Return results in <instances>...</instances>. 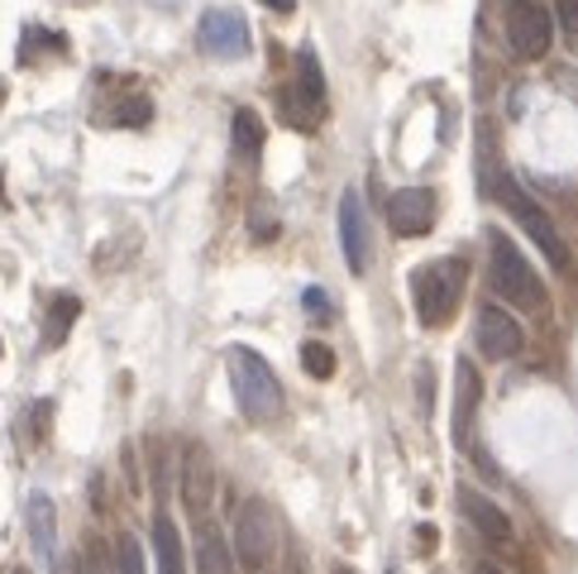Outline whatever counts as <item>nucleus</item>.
Wrapping results in <instances>:
<instances>
[{
  "label": "nucleus",
  "mask_w": 578,
  "mask_h": 574,
  "mask_svg": "<svg viewBox=\"0 0 578 574\" xmlns=\"http://www.w3.org/2000/svg\"><path fill=\"white\" fill-rule=\"evenodd\" d=\"M483 192H488V197H493L497 206H507V216L525 230V240H531L535 250H541L559 273H569V268H574V259H569V250H564L555 220H550V216L541 211V202H535V197H525V187H521L517 177H511V173H497L493 149H488V163H483Z\"/></svg>",
  "instance_id": "obj_1"
},
{
  "label": "nucleus",
  "mask_w": 578,
  "mask_h": 574,
  "mask_svg": "<svg viewBox=\"0 0 578 574\" xmlns=\"http://www.w3.org/2000/svg\"><path fill=\"white\" fill-rule=\"evenodd\" d=\"M488 273H493V292L502 302L521 307V311H545V278L531 268V259L502 230L488 234Z\"/></svg>",
  "instance_id": "obj_2"
},
{
  "label": "nucleus",
  "mask_w": 578,
  "mask_h": 574,
  "mask_svg": "<svg viewBox=\"0 0 578 574\" xmlns=\"http://www.w3.org/2000/svg\"><path fill=\"white\" fill-rule=\"evenodd\" d=\"M226 364H230V388H234L240 412L254 416V422H273L282 412V383L273 374V364L258 349H244V345H234Z\"/></svg>",
  "instance_id": "obj_3"
},
{
  "label": "nucleus",
  "mask_w": 578,
  "mask_h": 574,
  "mask_svg": "<svg viewBox=\"0 0 578 574\" xmlns=\"http://www.w3.org/2000/svg\"><path fill=\"white\" fill-rule=\"evenodd\" d=\"M464 259H436V264H420L412 273V297H416V317L426 325H444L454 317L459 297H464Z\"/></svg>",
  "instance_id": "obj_4"
},
{
  "label": "nucleus",
  "mask_w": 578,
  "mask_h": 574,
  "mask_svg": "<svg viewBox=\"0 0 578 574\" xmlns=\"http://www.w3.org/2000/svg\"><path fill=\"white\" fill-rule=\"evenodd\" d=\"M234 560H240L244 570H263L273 560V551H278L282 541V521L278 513H273L268 498H244L240 507H234Z\"/></svg>",
  "instance_id": "obj_5"
},
{
  "label": "nucleus",
  "mask_w": 578,
  "mask_h": 574,
  "mask_svg": "<svg viewBox=\"0 0 578 574\" xmlns=\"http://www.w3.org/2000/svg\"><path fill=\"white\" fill-rule=\"evenodd\" d=\"M555 44V15L541 0H507V48L511 58L535 62Z\"/></svg>",
  "instance_id": "obj_6"
},
{
  "label": "nucleus",
  "mask_w": 578,
  "mask_h": 574,
  "mask_svg": "<svg viewBox=\"0 0 578 574\" xmlns=\"http://www.w3.org/2000/svg\"><path fill=\"white\" fill-rule=\"evenodd\" d=\"M196 44L216 62H240L248 54V24L234 10H206L201 24H196Z\"/></svg>",
  "instance_id": "obj_7"
},
{
  "label": "nucleus",
  "mask_w": 578,
  "mask_h": 574,
  "mask_svg": "<svg viewBox=\"0 0 578 574\" xmlns=\"http://www.w3.org/2000/svg\"><path fill=\"white\" fill-rule=\"evenodd\" d=\"M339 250H345V264L349 273H368L373 264V230H368V206L359 197V187H349L339 197Z\"/></svg>",
  "instance_id": "obj_8"
},
{
  "label": "nucleus",
  "mask_w": 578,
  "mask_h": 574,
  "mask_svg": "<svg viewBox=\"0 0 578 574\" xmlns=\"http://www.w3.org/2000/svg\"><path fill=\"white\" fill-rule=\"evenodd\" d=\"M521 345H525V331L511 311L502 307L478 311V355L483 359H511V355H521Z\"/></svg>",
  "instance_id": "obj_9"
},
{
  "label": "nucleus",
  "mask_w": 578,
  "mask_h": 574,
  "mask_svg": "<svg viewBox=\"0 0 578 574\" xmlns=\"http://www.w3.org/2000/svg\"><path fill=\"white\" fill-rule=\"evenodd\" d=\"M388 220H392V230H397V234H406V240L426 234L430 226H436V192H430V187H402V192H392Z\"/></svg>",
  "instance_id": "obj_10"
},
{
  "label": "nucleus",
  "mask_w": 578,
  "mask_h": 574,
  "mask_svg": "<svg viewBox=\"0 0 578 574\" xmlns=\"http://www.w3.org/2000/svg\"><path fill=\"white\" fill-rule=\"evenodd\" d=\"M478 398H483V378L469 359L454 364V446H469V422L478 412Z\"/></svg>",
  "instance_id": "obj_11"
},
{
  "label": "nucleus",
  "mask_w": 578,
  "mask_h": 574,
  "mask_svg": "<svg viewBox=\"0 0 578 574\" xmlns=\"http://www.w3.org/2000/svg\"><path fill=\"white\" fill-rule=\"evenodd\" d=\"M24 527H30V541H34V555L38 560H53V541H58V513H53V498L48 493H30L24 498Z\"/></svg>",
  "instance_id": "obj_12"
},
{
  "label": "nucleus",
  "mask_w": 578,
  "mask_h": 574,
  "mask_svg": "<svg viewBox=\"0 0 578 574\" xmlns=\"http://www.w3.org/2000/svg\"><path fill=\"white\" fill-rule=\"evenodd\" d=\"M459 507H464V517L473 521V527L483 531L493 546H502V541H511V517L502 513L497 503H488L483 493H473V489H459Z\"/></svg>",
  "instance_id": "obj_13"
},
{
  "label": "nucleus",
  "mask_w": 578,
  "mask_h": 574,
  "mask_svg": "<svg viewBox=\"0 0 578 574\" xmlns=\"http://www.w3.org/2000/svg\"><path fill=\"white\" fill-rule=\"evenodd\" d=\"M182 503H187L196 517H206V503H210V455L201 446H187V460H182Z\"/></svg>",
  "instance_id": "obj_14"
},
{
  "label": "nucleus",
  "mask_w": 578,
  "mask_h": 574,
  "mask_svg": "<svg viewBox=\"0 0 578 574\" xmlns=\"http://www.w3.org/2000/svg\"><path fill=\"white\" fill-rule=\"evenodd\" d=\"M196 570L201 574H234V551L206 517H196Z\"/></svg>",
  "instance_id": "obj_15"
},
{
  "label": "nucleus",
  "mask_w": 578,
  "mask_h": 574,
  "mask_svg": "<svg viewBox=\"0 0 578 574\" xmlns=\"http://www.w3.org/2000/svg\"><path fill=\"white\" fill-rule=\"evenodd\" d=\"M153 555H158V574H187V555H182V531L167 513L153 517Z\"/></svg>",
  "instance_id": "obj_16"
},
{
  "label": "nucleus",
  "mask_w": 578,
  "mask_h": 574,
  "mask_svg": "<svg viewBox=\"0 0 578 574\" xmlns=\"http://www.w3.org/2000/svg\"><path fill=\"white\" fill-rule=\"evenodd\" d=\"M230 135H234V153H240L244 163H258L263 159V120H258V111H248V106L234 111Z\"/></svg>",
  "instance_id": "obj_17"
},
{
  "label": "nucleus",
  "mask_w": 578,
  "mask_h": 574,
  "mask_svg": "<svg viewBox=\"0 0 578 574\" xmlns=\"http://www.w3.org/2000/svg\"><path fill=\"white\" fill-rule=\"evenodd\" d=\"M297 96H307L315 111L325 106V68L315 58V48H301L297 54Z\"/></svg>",
  "instance_id": "obj_18"
},
{
  "label": "nucleus",
  "mask_w": 578,
  "mask_h": 574,
  "mask_svg": "<svg viewBox=\"0 0 578 574\" xmlns=\"http://www.w3.org/2000/svg\"><path fill=\"white\" fill-rule=\"evenodd\" d=\"M77 311H82V302H77V297H53V311H48V335L44 341L48 345H62V335L72 331V321H77Z\"/></svg>",
  "instance_id": "obj_19"
},
{
  "label": "nucleus",
  "mask_w": 578,
  "mask_h": 574,
  "mask_svg": "<svg viewBox=\"0 0 578 574\" xmlns=\"http://www.w3.org/2000/svg\"><path fill=\"white\" fill-rule=\"evenodd\" d=\"M301 369H307L311 378H331L335 374V349L321 345V341H307L301 345Z\"/></svg>",
  "instance_id": "obj_20"
},
{
  "label": "nucleus",
  "mask_w": 578,
  "mask_h": 574,
  "mask_svg": "<svg viewBox=\"0 0 578 574\" xmlns=\"http://www.w3.org/2000/svg\"><path fill=\"white\" fill-rule=\"evenodd\" d=\"M115 574H143V551H139V541L129 537V531L115 541Z\"/></svg>",
  "instance_id": "obj_21"
},
{
  "label": "nucleus",
  "mask_w": 578,
  "mask_h": 574,
  "mask_svg": "<svg viewBox=\"0 0 578 574\" xmlns=\"http://www.w3.org/2000/svg\"><path fill=\"white\" fill-rule=\"evenodd\" d=\"M555 24H559V34L569 38V44H578V0H555Z\"/></svg>",
  "instance_id": "obj_22"
},
{
  "label": "nucleus",
  "mask_w": 578,
  "mask_h": 574,
  "mask_svg": "<svg viewBox=\"0 0 578 574\" xmlns=\"http://www.w3.org/2000/svg\"><path fill=\"white\" fill-rule=\"evenodd\" d=\"M301 307H307V317H315V321H331L335 317L331 292H325V287H307V292H301Z\"/></svg>",
  "instance_id": "obj_23"
},
{
  "label": "nucleus",
  "mask_w": 578,
  "mask_h": 574,
  "mask_svg": "<svg viewBox=\"0 0 578 574\" xmlns=\"http://www.w3.org/2000/svg\"><path fill=\"white\" fill-rule=\"evenodd\" d=\"M82 574H115V555L105 546H86V560H82Z\"/></svg>",
  "instance_id": "obj_24"
},
{
  "label": "nucleus",
  "mask_w": 578,
  "mask_h": 574,
  "mask_svg": "<svg viewBox=\"0 0 578 574\" xmlns=\"http://www.w3.org/2000/svg\"><path fill=\"white\" fill-rule=\"evenodd\" d=\"M263 5H268V10H278V15H292V10H297V0H263Z\"/></svg>",
  "instance_id": "obj_25"
},
{
  "label": "nucleus",
  "mask_w": 578,
  "mask_h": 574,
  "mask_svg": "<svg viewBox=\"0 0 578 574\" xmlns=\"http://www.w3.org/2000/svg\"><path fill=\"white\" fill-rule=\"evenodd\" d=\"M473 574H502V570H497V565H478V570H473Z\"/></svg>",
  "instance_id": "obj_26"
},
{
  "label": "nucleus",
  "mask_w": 578,
  "mask_h": 574,
  "mask_svg": "<svg viewBox=\"0 0 578 574\" xmlns=\"http://www.w3.org/2000/svg\"><path fill=\"white\" fill-rule=\"evenodd\" d=\"M335 574H354V570H335Z\"/></svg>",
  "instance_id": "obj_27"
},
{
  "label": "nucleus",
  "mask_w": 578,
  "mask_h": 574,
  "mask_svg": "<svg viewBox=\"0 0 578 574\" xmlns=\"http://www.w3.org/2000/svg\"><path fill=\"white\" fill-rule=\"evenodd\" d=\"M15 574H30V570H15Z\"/></svg>",
  "instance_id": "obj_28"
},
{
  "label": "nucleus",
  "mask_w": 578,
  "mask_h": 574,
  "mask_svg": "<svg viewBox=\"0 0 578 574\" xmlns=\"http://www.w3.org/2000/svg\"><path fill=\"white\" fill-rule=\"evenodd\" d=\"M388 574H397V570H388Z\"/></svg>",
  "instance_id": "obj_29"
}]
</instances>
